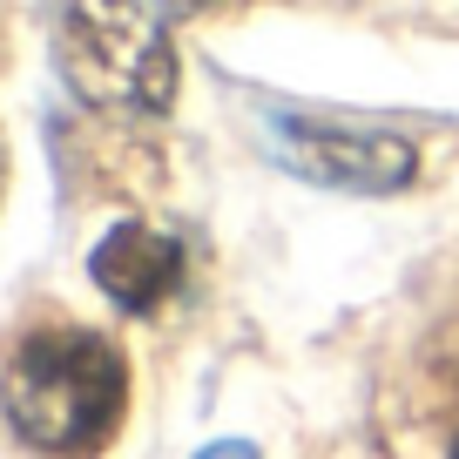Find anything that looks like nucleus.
I'll list each match as a JSON object with an SVG mask.
<instances>
[{"label": "nucleus", "mask_w": 459, "mask_h": 459, "mask_svg": "<svg viewBox=\"0 0 459 459\" xmlns=\"http://www.w3.org/2000/svg\"><path fill=\"white\" fill-rule=\"evenodd\" d=\"M169 7H176V14H189V7H203V0H169Z\"/></svg>", "instance_id": "obj_6"}, {"label": "nucleus", "mask_w": 459, "mask_h": 459, "mask_svg": "<svg viewBox=\"0 0 459 459\" xmlns=\"http://www.w3.org/2000/svg\"><path fill=\"white\" fill-rule=\"evenodd\" d=\"M196 459H257V446H244V439H216V446H203Z\"/></svg>", "instance_id": "obj_5"}, {"label": "nucleus", "mask_w": 459, "mask_h": 459, "mask_svg": "<svg viewBox=\"0 0 459 459\" xmlns=\"http://www.w3.org/2000/svg\"><path fill=\"white\" fill-rule=\"evenodd\" d=\"M122 405H129L122 351L82 325L34 331L0 378V412L14 439L41 459H95L122 426Z\"/></svg>", "instance_id": "obj_1"}, {"label": "nucleus", "mask_w": 459, "mask_h": 459, "mask_svg": "<svg viewBox=\"0 0 459 459\" xmlns=\"http://www.w3.org/2000/svg\"><path fill=\"white\" fill-rule=\"evenodd\" d=\"M88 271H95L101 298L115 311H156L176 284H183V244H176L169 230L143 223V216H122V223L88 250Z\"/></svg>", "instance_id": "obj_4"}, {"label": "nucleus", "mask_w": 459, "mask_h": 459, "mask_svg": "<svg viewBox=\"0 0 459 459\" xmlns=\"http://www.w3.org/2000/svg\"><path fill=\"white\" fill-rule=\"evenodd\" d=\"M271 149L304 183L351 189V196H392L419 169L405 135L359 129V122H311V115H271Z\"/></svg>", "instance_id": "obj_3"}, {"label": "nucleus", "mask_w": 459, "mask_h": 459, "mask_svg": "<svg viewBox=\"0 0 459 459\" xmlns=\"http://www.w3.org/2000/svg\"><path fill=\"white\" fill-rule=\"evenodd\" d=\"M48 41L74 101L101 115H162L176 101L169 0H48Z\"/></svg>", "instance_id": "obj_2"}]
</instances>
